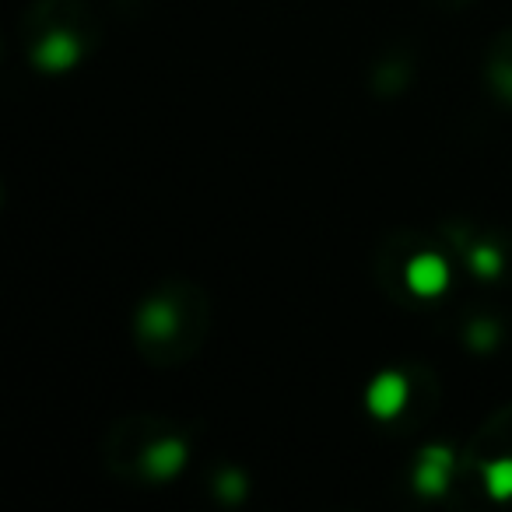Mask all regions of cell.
I'll list each match as a JSON object with an SVG mask.
<instances>
[{
    "instance_id": "6da1fadb",
    "label": "cell",
    "mask_w": 512,
    "mask_h": 512,
    "mask_svg": "<svg viewBox=\"0 0 512 512\" xmlns=\"http://www.w3.org/2000/svg\"><path fill=\"white\" fill-rule=\"evenodd\" d=\"M404 404H407V379L400 372H379L369 383V390H365V407L383 421L397 418L404 411Z\"/></svg>"
},
{
    "instance_id": "7a4b0ae2",
    "label": "cell",
    "mask_w": 512,
    "mask_h": 512,
    "mask_svg": "<svg viewBox=\"0 0 512 512\" xmlns=\"http://www.w3.org/2000/svg\"><path fill=\"white\" fill-rule=\"evenodd\" d=\"M404 278H407V288H411L414 295H421V299H435V295H442L449 285V264L439 253H421L407 264Z\"/></svg>"
},
{
    "instance_id": "3957f363",
    "label": "cell",
    "mask_w": 512,
    "mask_h": 512,
    "mask_svg": "<svg viewBox=\"0 0 512 512\" xmlns=\"http://www.w3.org/2000/svg\"><path fill=\"white\" fill-rule=\"evenodd\" d=\"M449 467H453V453L442 446H428L414 470V488L421 495H442L449 484Z\"/></svg>"
},
{
    "instance_id": "277c9868",
    "label": "cell",
    "mask_w": 512,
    "mask_h": 512,
    "mask_svg": "<svg viewBox=\"0 0 512 512\" xmlns=\"http://www.w3.org/2000/svg\"><path fill=\"white\" fill-rule=\"evenodd\" d=\"M81 57V46L74 36H67V32H53V36H46L43 43L36 46V64L43 67V71H71L74 64H78Z\"/></svg>"
},
{
    "instance_id": "5b68a950",
    "label": "cell",
    "mask_w": 512,
    "mask_h": 512,
    "mask_svg": "<svg viewBox=\"0 0 512 512\" xmlns=\"http://www.w3.org/2000/svg\"><path fill=\"white\" fill-rule=\"evenodd\" d=\"M183 463H186V446L179 439L155 442V446L148 449V456H144V467H148V474L158 477V481H165V477H176Z\"/></svg>"
},
{
    "instance_id": "8992f818",
    "label": "cell",
    "mask_w": 512,
    "mask_h": 512,
    "mask_svg": "<svg viewBox=\"0 0 512 512\" xmlns=\"http://www.w3.org/2000/svg\"><path fill=\"white\" fill-rule=\"evenodd\" d=\"M484 488L495 498H512V460H491L484 467Z\"/></svg>"
},
{
    "instance_id": "52a82bcc",
    "label": "cell",
    "mask_w": 512,
    "mask_h": 512,
    "mask_svg": "<svg viewBox=\"0 0 512 512\" xmlns=\"http://www.w3.org/2000/svg\"><path fill=\"white\" fill-rule=\"evenodd\" d=\"M470 271L481 274V278H495V274L502 271V260H498V253L491 246H477L474 253H470Z\"/></svg>"
}]
</instances>
